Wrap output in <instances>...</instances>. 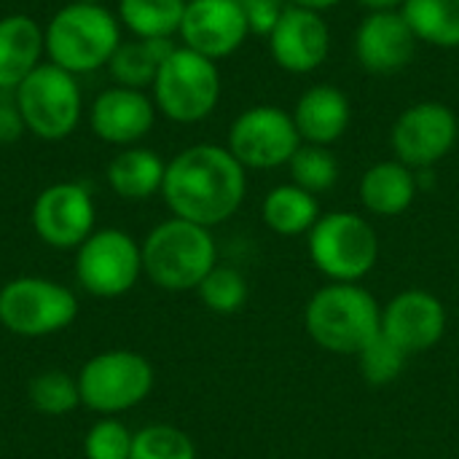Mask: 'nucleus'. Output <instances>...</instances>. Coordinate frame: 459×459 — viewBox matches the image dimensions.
Instances as JSON below:
<instances>
[{"instance_id":"nucleus-1","label":"nucleus","mask_w":459,"mask_h":459,"mask_svg":"<svg viewBox=\"0 0 459 459\" xmlns=\"http://www.w3.org/2000/svg\"><path fill=\"white\" fill-rule=\"evenodd\" d=\"M247 169L229 148L199 143L180 151L164 175V202L175 218L212 229L229 221L247 194Z\"/></svg>"},{"instance_id":"nucleus-2","label":"nucleus","mask_w":459,"mask_h":459,"mask_svg":"<svg viewBox=\"0 0 459 459\" xmlns=\"http://www.w3.org/2000/svg\"><path fill=\"white\" fill-rule=\"evenodd\" d=\"M46 56L51 65L81 75L94 73L110 62L121 46V22L102 3L62 5L43 27Z\"/></svg>"},{"instance_id":"nucleus-3","label":"nucleus","mask_w":459,"mask_h":459,"mask_svg":"<svg viewBox=\"0 0 459 459\" xmlns=\"http://www.w3.org/2000/svg\"><path fill=\"white\" fill-rule=\"evenodd\" d=\"M304 325L317 347L358 355L382 331V307L358 282H331L309 299Z\"/></svg>"},{"instance_id":"nucleus-4","label":"nucleus","mask_w":459,"mask_h":459,"mask_svg":"<svg viewBox=\"0 0 459 459\" xmlns=\"http://www.w3.org/2000/svg\"><path fill=\"white\" fill-rule=\"evenodd\" d=\"M140 250L148 280L172 293L199 288L202 280L218 266V250L210 229L175 215L159 223L145 237Z\"/></svg>"},{"instance_id":"nucleus-5","label":"nucleus","mask_w":459,"mask_h":459,"mask_svg":"<svg viewBox=\"0 0 459 459\" xmlns=\"http://www.w3.org/2000/svg\"><path fill=\"white\" fill-rule=\"evenodd\" d=\"M151 89L159 113L175 124H196L218 108L221 70L218 62L186 46H175L161 62Z\"/></svg>"},{"instance_id":"nucleus-6","label":"nucleus","mask_w":459,"mask_h":459,"mask_svg":"<svg viewBox=\"0 0 459 459\" xmlns=\"http://www.w3.org/2000/svg\"><path fill=\"white\" fill-rule=\"evenodd\" d=\"M27 132L40 140H65L75 132L83 113L81 86L73 73L40 62L13 91Z\"/></svg>"},{"instance_id":"nucleus-7","label":"nucleus","mask_w":459,"mask_h":459,"mask_svg":"<svg viewBox=\"0 0 459 459\" xmlns=\"http://www.w3.org/2000/svg\"><path fill=\"white\" fill-rule=\"evenodd\" d=\"M309 258L333 282H358L379 261V237L366 218L336 210L312 226Z\"/></svg>"},{"instance_id":"nucleus-8","label":"nucleus","mask_w":459,"mask_h":459,"mask_svg":"<svg viewBox=\"0 0 459 459\" xmlns=\"http://www.w3.org/2000/svg\"><path fill=\"white\" fill-rule=\"evenodd\" d=\"M153 390L151 363L129 350H110L91 358L78 374L81 403L100 414H118L143 403Z\"/></svg>"},{"instance_id":"nucleus-9","label":"nucleus","mask_w":459,"mask_h":459,"mask_svg":"<svg viewBox=\"0 0 459 459\" xmlns=\"http://www.w3.org/2000/svg\"><path fill=\"white\" fill-rule=\"evenodd\" d=\"M78 315V299L59 282L19 277L0 288V323L27 339L51 336Z\"/></svg>"},{"instance_id":"nucleus-10","label":"nucleus","mask_w":459,"mask_h":459,"mask_svg":"<svg viewBox=\"0 0 459 459\" xmlns=\"http://www.w3.org/2000/svg\"><path fill=\"white\" fill-rule=\"evenodd\" d=\"M226 148L245 169H277L301 148V134L288 110L253 105L231 121Z\"/></svg>"},{"instance_id":"nucleus-11","label":"nucleus","mask_w":459,"mask_h":459,"mask_svg":"<svg viewBox=\"0 0 459 459\" xmlns=\"http://www.w3.org/2000/svg\"><path fill=\"white\" fill-rule=\"evenodd\" d=\"M143 272L140 245L121 229L94 231L75 255V277L81 288L97 299H116L134 288Z\"/></svg>"},{"instance_id":"nucleus-12","label":"nucleus","mask_w":459,"mask_h":459,"mask_svg":"<svg viewBox=\"0 0 459 459\" xmlns=\"http://www.w3.org/2000/svg\"><path fill=\"white\" fill-rule=\"evenodd\" d=\"M457 113L446 102L425 100L406 108L390 132L393 153L401 164L411 169H430L452 153L457 145Z\"/></svg>"},{"instance_id":"nucleus-13","label":"nucleus","mask_w":459,"mask_h":459,"mask_svg":"<svg viewBox=\"0 0 459 459\" xmlns=\"http://www.w3.org/2000/svg\"><path fill=\"white\" fill-rule=\"evenodd\" d=\"M35 234L59 250L81 247L94 234V202L81 183H54L32 204Z\"/></svg>"},{"instance_id":"nucleus-14","label":"nucleus","mask_w":459,"mask_h":459,"mask_svg":"<svg viewBox=\"0 0 459 459\" xmlns=\"http://www.w3.org/2000/svg\"><path fill=\"white\" fill-rule=\"evenodd\" d=\"M178 35L186 48L218 62L247 40L250 24L237 0H188Z\"/></svg>"},{"instance_id":"nucleus-15","label":"nucleus","mask_w":459,"mask_h":459,"mask_svg":"<svg viewBox=\"0 0 459 459\" xmlns=\"http://www.w3.org/2000/svg\"><path fill=\"white\" fill-rule=\"evenodd\" d=\"M269 51L285 73H315L331 54V27L320 11L290 5L269 32Z\"/></svg>"},{"instance_id":"nucleus-16","label":"nucleus","mask_w":459,"mask_h":459,"mask_svg":"<svg viewBox=\"0 0 459 459\" xmlns=\"http://www.w3.org/2000/svg\"><path fill=\"white\" fill-rule=\"evenodd\" d=\"M382 333L406 355L428 352L446 333V309L428 290H403L382 309Z\"/></svg>"},{"instance_id":"nucleus-17","label":"nucleus","mask_w":459,"mask_h":459,"mask_svg":"<svg viewBox=\"0 0 459 459\" xmlns=\"http://www.w3.org/2000/svg\"><path fill=\"white\" fill-rule=\"evenodd\" d=\"M417 35L401 11H368L355 32V56L366 73L393 75L409 67Z\"/></svg>"},{"instance_id":"nucleus-18","label":"nucleus","mask_w":459,"mask_h":459,"mask_svg":"<svg viewBox=\"0 0 459 459\" xmlns=\"http://www.w3.org/2000/svg\"><path fill=\"white\" fill-rule=\"evenodd\" d=\"M156 121V102L140 89L110 86L89 108L91 132L110 145H134Z\"/></svg>"},{"instance_id":"nucleus-19","label":"nucleus","mask_w":459,"mask_h":459,"mask_svg":"<svg viewBox=\"0 0 459 459\" xmlns=\"http://www.w3.org/2000/svg\"><path fill=\"white\" fill-rule=\"evenodd\" d=\"M290 116L296 121L301 143L331 148L350 129L352 105L342 89H336L331 83H317V86H309L299 97Z\"/></svg>"},{"instance_id":"nucleus-20","label":"nucleus","mask_w":459,"mask_h":459,"mask_svg":"<svg viewBox=\"0 0 459 459\" xmlns=\"http://www.w3.org/2000/svg\"><path fill=\"white\" fill-rule=\"evenodd\" d=\"M46 54L43 27L27 13H8L0 19V91L16 86L40 65Z\"/></svg>"},{"instance_id":"nucleus-21","label":"nucleus","mask_w":459,"mask_h":459,"mask_svg":"<svg viewBox=\"0 0 459 459\" xmlns=\"http://www.w3.org/2000/svg\"><path fill=\"white\" fill-rule=\"evenodd\" d=\"M420 183L411 167L398 159L379 161L368 167L360 178V202L368 212L379 218H395L406 212L417 199Z\"/></svg>"},{"instance_id":"nucleus-22","label":"nucleus","mask_w":459,"mask_h":459,"mask_svg":"<svg viewBox=\"0 0 459 459\" xmlns=\"http://www.w3.org/2000/svg\"><path fill=\"white\" fill-rule=\"evenodd\" d=\"M167 164L156 151L124 148L108 164V183L121 199H148L161 191Z\"/></svg>"},{"instance_id":"nucleus-23","label":"nucleus","mask_w":459,"mask_h":459,"mask_svg":"<svg viewBox=\"0 0 459 459\" xmlns=\"http://www.w3.org/2000/svg\"><path fill=\"white\" fill-rule=\"evenodd\" d=\"M172 48H175V43L169 38L121 40V46L116 48V54L108 62L110 78L116 81V86L145 91L148 86H153L156 73H159L161 62L169 56Z\"/></svg>"},{"instance_id":"nucleus-24","label":"nucleus","mask_w":459,"mask_h":459,"mask_svg":"<svg viewBox=\"0 0 459 459\" xmlns=\"http://www.w3.org/2000/svg\"><path fill=\"white\" fill-rule=\"evenodd\" d=\"M261 215H264V223L274 234L299 237V234H309L312 226L320 221V204H317L315 194H309L293 183H285L266 194Z\"/></svg>"},{"instance_id":"nucleus-25","label":"nucleus","mask_w":459,"mask_h":459,"mask_svg":"<svg viewBox=\"0 0 459 459\" xmlns=\"http://www.w3.org/2000/svg\"><path fill=\"white\" fill-rule=\"evenodd\" d=\"M401 13L417 40L438 48H459V0H406Z\"/></svg>"},{"instance_id":"nucleus-26","label":"nucleus","mask_w":459,"mask_h":459,"mask_svg":"<svg viewBox=\"0 0 459 459\" xmlns=\"http://www.w3.org/2000/svg\"><path fill=\"white\" fill-rule=\"evenodd\" d=\"M188 0H118V22L134 38H172L180 32V22Z\"/></svg>"},{"instance_id":"nucleus-27","label":"nucleus","mask_w":459,"mask_h":459,"mask_svg":"<svg viewBox=\"0 0 459 459\" xmlns=\"http://www.w3.org/2000/svg\"><path fill=\"white\" fill-rule=\"evenodd\" d=\"M288 167H290L293 186H299L315 196L331 191L342 175L336 153L328 145H312V143H301V148L293 153Z\"/></svg>"},{"instance_id":"nucleus-28","label":"nucleus","mask_w":459,"mask_h":459,"mask_svg":"<svg viewBox=\"0 0 459 459\" xmlns=\"http://www.w3.org/2000/svg\"><path fill=\"white\" fill-rule=\"evenodd\" d=\"M196 290L202 304L215 315H234L247 301V280L231 266H215Z\"/></svg>"},{"instance_id":"nucleus-29","label":"nucleus","mask_w":459,"mask_h":459,"mask_svg":"<svg viewBox=\"0 0 459 459\" xmlns=\"http://www.w3.org/2000/svg\"><path fill=\"white\" fill-rule=\"evenodd\" d=\"M129 459H196L194 441L172 425H151L134 433Z\"/></svg>"},{"instance_id":"nucleus-30","label":"nucleus","mask_w":459,"mask_h":459,"mask_svg":"<svg viewBox=\"0 0 459 459\" xmlns=\"http://www.w3.org/2000/svg\"><path fill=\"white\" fill-rule=\"evenodd\" d=\"M30 403L35 406V411L48 414V417H62L67 411H73L81 403V393H78V379H70L62 371H46L38 374L30 382Z\"/></svg>"},{"instance_id":"nucleus-31","label":"nucleus","mask_w":459,"mask_h":459,"mask_svg":"<svg viewBox=\"0 0 459 459\" xmlns=\"http://www.w3.org/2000/svg\"><path fill=\"white\" fill-rule=\"evenodd\" d=\"M406 352H401L382 331L358 352V363H360V374L368 385L374 387H385L390 382H395L406 366Z\"/></svg>"},{"instance_id":"nucleus-32","label":"nucleus","mask_w":459,"mask_h":459,"mask_svg":"<svg viewBox=\"0 0 459 459\" xmlns=\"http://www.w3.org/2000/svg\"><path fill=\"white\" fill-rule=\"evenodd\" d=\"M132 438L129 428L118 420H100L83 441L86 459H129L132 455Z\"/></svg>"},{"instance_id":"nucleus-33","label":"nucleus","mask_w":459,"mask_h":459,"mask_svg":"<svg viewBox=\"0 0 459 459\" xmlns=\"http://www.w3.org/2000/svg\"><path fill=\"white\" fill-rule=\"evenodd\" d=\"M245 11V19L250 24V32L266 35L277 27L282 13L293 5L290 0H237Z\"/></svg>"},{"instance_id":"nucleus-34","label":"nucleus","mask_w":459,"mask_h":459,"mask_svg":"<svg viewBox=\"0 0 459 459\" xmlns=\"http://www.w3.org/2000/svg\"><path fill=\"white\" fill-rule=\"evenodd\" d=\"M24 132H27V126L22 121V113H19L16 102L0 100V145L16 143Z\"/></svg>"},{"instance_id":"nucleus-35","label":"nucleus","mask_w":459,"mask_h":459,"mask_svg":"<svg viewBox=\"0 0 459 459\" xmlns=\"http://www.w3.org/2000/svg\"><path fill=\"white\" fill-rule=\"evenodd\" d=\"M368 11H401L406 0H358Z\"/></svg>"},{"instance_id":"nucleus-36","label":"nucleus","mask_w":459,"mask_h":459,"mask_svg":"<svg viewBox=\"0 0 459 459\" xmlns=\"http://www.w3.org/2000/svg\"><path fill=\"white\" fill-rule=\"evenodd\" d=\"M293 5H301V8H312V11H328V8H333V5H339V3H344V0H290Z\"/></svg>"},{"instance_id":"nucleus-37","label":"nucleus","mask_w":459,"mask_h":459,"mask_svg":"<svg viewBox=\"0 0 459 459\" xmlns=\"http://www.w3.org/2000/svg\"><path fill=\"white\" fill-rule=\"evenodd\" d=\"M75 3H102V0H75Z\"/></svg>"}]
</instances>
